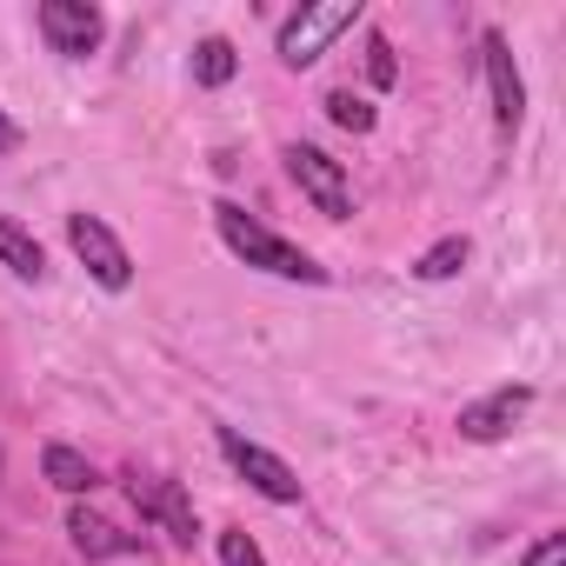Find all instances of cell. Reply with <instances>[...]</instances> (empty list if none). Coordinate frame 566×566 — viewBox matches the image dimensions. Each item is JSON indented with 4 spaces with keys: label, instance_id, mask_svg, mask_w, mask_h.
<instances>
[{
    "label": "cell",
    "instance_id": "1",
    "mask_svg": "<svg viewBox=\"0 0 566 566\" xmlns=\"http://www.w3.org/2000/svg\"><path fill=\"white\" fill-rule=\"evenodd\" d=\"M213 227H220V240L247 260V266H260V273H280V280H307V287H321L327 280V266L321 260H307L294 240H280L273 227H260L247 207H213Z\"/></svg>",
    "mask_w": 566,
    "mask_h": 566
},
{
    "label": "cell",
    "instance_id": "2",
    "mask_svg": "<svg viewBox=\"0 0 566 566\" xmlns=\"http://www.w3.org/2000/svg\"><path fill=\"white\" fill-rule=\"evenodd\" d=\"M354 21H360V0H321V8H301L287 28H280V61H287V67H314Z\"/></svg>",
    "mask_w": 566,
    "mask_h": 566
},
{
    "label": "cell",
    "instance_id": "3",
    "mask_svg": "<svg viewBox=\"0 0 566 566\" xmlns=\"http://www.w3.org/2000/svg\"><path fill=\"white\" fill-rule=\"evenodd\" d=\"M127 500L140 506V520H154L174 546H193L200 539V520H193V500H187V486L180 480H160V473H127Z\"/></svg>",
    "mask_w": 566,
    "mask_h": 566
},
{
    "label": "cell",
    "instance_id": "4",
    "mask_svg": "<svg viewBox=\"0 0 566 566\" xmlns=\"http://www.w3.org/2000/svg\"><path fill=\"white\" fill-rule=\"evenodd\" d=\"M280 160H287L294 187H301L327 220H347V213H354V187H347V167H340L334 154H321V147H301V140H294Z\"/></svg>",
    "mask_w": 566,
    "mask_h": 566
},
{
    "label": "cell",
    "instance_id": "5",
    "mask_svg": "<svg viewBox=\"0 0 566 566\" xmlns=\"http://www.w3.org/2000/svg\"><path fill=\"white\" fill-rule=\"evenodd\" d=\"M67 247L81 253V266L101 280V287H127V280H134V260H127L120 233L101 213H67Z\"/></svg>",
    "mask_w": 566,
    "mask_h": 566
},
{
    "label": "cell",
    "instance_id": "6",
    "mask_svg": "<svg viewBox=\"0 0 566 566\" xmlns=\"http://www.w3.org/2000/svg\"><path fill=\"white\" fill-rule=\"evenodd\" d=\"M220 453L233 460V473L253 486V493H266V500H301V473L280 460V453H266V447H253L247 433H233V427H220Z\"/></svg>",
    "mask_w": 566,
    "mask_h": 566
},
{
    "label": "cell",
    "instance_id": "7",
    "mask_svg": "<svg viewBox=\"0 0 566 566\" xmlns=\"http://www.w3.org/2000/svg\"><path fill=\"white\" fill-rule=\"evenodd\" d=\"M41 34H48L54 54L87 61V54L101 48L107 21H101V8H87V0H41Z\"/></svg>",
    "mask_w": 566,
    "mask_h": 566
},
{
    "label": "cell",
    "instance_id": "8",
    "mask_svg": "<svg viewBox=\"0 0 566 566\" xmlns=\"http://www.w3.org/2000/svg\"><path fill=\"white\" fill-rule=\"evenodd\" d=\"M480 54H486V87H493V120H500L506 134H520V120H526V81H520V67H513L506 34H486Z\"/></svg>",
    "mask_w": 566,
    "mask_h": 566
},
{
    "label": "cell",
    "instance_id": "9",
    "mask_svg": "<svg viewBox=\"0 0 566 566\" xmlns=\"http://www.w3.org/2000/svg\"><path fill=\"white\" fill-rule=\"evenodd\" d=\"M526 407H533V387H500V394L460 407V433H467V440H506Z\"/></svg>",
    "mask_w": 566,
    "mask_h": 566
},
{
    "label": "cell",
    "instance_id": "10",
    "mask_svg": "<svg viewBox=\"0 0 566 566\" xmlns=\"http://www.w3.org/2000/svg\"><path fill=\"white\" fill-rule=\"evenodd\" d=\"M67 533H74V553L81 559H114V553H147V539L140 533H120L107 513H94V506H74L67 513Z\"/></svg>",
    "mask_w": 566,
    "mask_h": 566
},
{
    "label": "cell",
    "instance_id": "11",
    "mask_svg": "<svg viewBox=\"0 0 566 566\" xmlns=\"http://www.w3.org/2000/svg\"><path fill=\"white\" fill-rule=\"evenodd\" d=\"M41 473H48V486H61V493H74V500L101 486V473H94V460H87V453H74V447H61V440H54V447L41 453Z\"/></svg>",
    "mask_w": 566,
    "mask_h": 566
},
{
    "label": "cell",
    "instance_id": "12",
    "mask_svg": "<svg viewBox=\"0 0 566 566\" xmlns=\"http://www.w3.org/2000/svg\"><path fill=\"white\" fill-rule=\"evenodd\" d=\"M0 260H8L21 280H41V273H48V253H41V240H34L21 220H8V213H0Z\"/></svg>",
    "mask_w": 566,
    "mask_h": 566
},
{
    "label": "cell",
    "instance_id": "13",
    "mask_svg": "<svg viewBox=\"0 0 566 566\" xmlns=\"http://www.w3.org/2000/svg\"><path fill=\"white\" fill-rule=\"evenodd\" d=\"M467 253H473L467 233H447V240H433V247L413 260V273H420V280H453V273L467 266Z\"/></svg>",
    "mask_w": 566,
    "mask_h": 566
},
{
    "label": "cell",
    "instance_id": "14",
    "mask_svg": "<svg viewBox=\"0 0 566 566\" xmlns=\"http://www.w3.org/2000/svg\"><path fill=\"white\" fill-rule=\"evenodd\" d=\"M233 67H240V61H233V41H220V34H213V41H200V48H193V81H200V87H227V81H233Z\"/></svg>",
    "mask_w": 566,
    "mask_h": 566
},
{
    "label": "cell",
    "instance_id": "15",
    "mask_svg": "<svg viewBox=\"0 0 566 566\" xmlns=\"http://www.w3.org/2000/svg\"><path fill=\"white\" fill-rule=\"evenodd\" d=\"M327 114H334V127H347V134H374V107L360 101V94H327Z\"/></svg>",
    "mask_w": 566,
    "mask_h": 566
},
{
    "label": "cell",
    "instance_id": "16",
    "mask_svg": "<svg viewBox=\"0 0 566 566\" xmlns=\"http://www.w3.org/2000/svg\"><path fill=\"white\" fill-rule=\"evenodd\" d=\"M367 74H374V87H394V81H400V67H394V41H387V34H367Z\"/></svg>",
    "mask_w": 566,
    "mask_h": 566
},
{
    "label": "cell",
    "instance_id": "17",
    "mask_svg": "<svg viewBox=\"0 0 566 566\" xmlns=\"http://www.w3.org/2000/svg\"><path fill=\"white\" fill-rule=\"evenodd\" d=\"M220 566H266V559H260V546H253L240 526H227V533H220Z\"/></svg>",
    "mask_w": 566,
    "mask_h": 566
},
{
    "label": "cell",
    "instance_id": "18",
    "mask_svg": "<svg viewBox=\"0 0 566 566\" xmlns=\"http://www.w3.org/2000/svg\"><path fill=\"white\" fill-rule=\"evenodd\" d=\"M520 566H566V533H546V539H539Z\"/></svg>",
    "mask_w": 566,
    "mask_h": 566
},
{
    "label": "cell",
    "instance_id": "19",
    "mask_svg": "<svg viewBox=\"0 0 566 566\" xmlns=\"http://www.w3.org/2000/svg\"><path fill=\"white\" fill-rule=\"evenodd\" d=\"M14 147H21V127H14L8 114H0V154H14Z\"/></svg>",
    "mask_w": 566,
    "mask_h": 566
},
{
    "label": "cell",
    "instance_id": "20",
    "mask_svg": "<svg viewBox=\"0 0 566 566\" xmlns=\"http://www.w3.org/2000/svg\"><path fill=\"white\" fill-rule=\"evenodd\" d=\"M0 467H8V460H0Z\"/></svg>",
    "mask_w": 566,
    "mask_h": 566
}]
</instances>
